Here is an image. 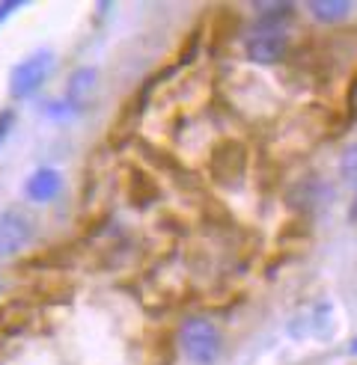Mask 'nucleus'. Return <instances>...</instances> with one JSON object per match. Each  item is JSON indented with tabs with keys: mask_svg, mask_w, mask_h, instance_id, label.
<instances>
[{
	"mask_svg": "<svg viewBox=\"0 0 357 365\" xmlns=\"http://www.w3.org/2000/svg\"><path fill=\"white\" fill-rule=\"evenodd\" d=\"M178 344H182V354L196 365H211L223 348L221 330L206 318H188L178 327Z\"/></svg>",
	"mask_w": 357,
	"mask_h": 365,
	"instance_id": "f257e3e1",
	"label": "nucleus"
},
{
	"mask_svg": "<svg viewBox=\"0 0 357 365\" xmlns=\"http://www.w3.org/2000/svg\"><path fill=\"white\" fill-rule=\"evenodd\" d=\"M208 170L221 185H236L247 173V149L238 140H221L208 158Z\"/></svg>",
	"mask_w": 357,
	"mask_h": 365,
	"instance_id": "f03ea898",
	"label": "nucleus"
},
{
	"mask_svg": "<svg viewBox=\"0 0 357 365\" xmlns=\"http://www.w3.org/2000/svg\"><path fill=\"white\" fill-rule=\"evenodd\" d=\"M51 66H54V53L51 51H36V53H30L27 60H21L12 68V78H9L12 96L24 98V96L36 93V89L45 83V78L51 75Z\"/></svg>",
	"mask_w": 357,
	"mask_h": 365,
	"instance_id": "7ed1b4c3",
	"label": "nucleus"
},
{
	"mask_svg": "<svg viewBox=\"0 0 357 365\" xmlns=\"http://www.w3.org/2000/svg\"><path fill=\"white\" fill-rule=\"evenodd\" d=\"M286 51H289V39L277 30V27H259L244 39V53L247 60H253L259 66H274L283 63Z\"/></svg>",
	"mask_w": 357,
	"mask_h": 365,
	"instance_id": "20e7f679",
	"label": "nucleus"
},
{
	"mask_svg": "<svg viewBox=\"0 0 357 365\" xmlns=\"http://www.w3.org/2000/svg\"><path fill=\"white\" fill-rule=\"evenodd\" d=\"M33 235L36 226L24 211H0V255H18L27 250Z\"/></svg>",
	"mask_w": 357,
	"mask_h": 365,
	"instance_id": "39448f33",
	"label": "nucleus"
},
{
	"mask_svg": "<svg viewBox=\"0 0 357 365\" xmlns=\"http://www.w3.org/2000/svg\"><path fill=\"white\" fill-rule=\"evenodd\" d=\"M286 202H289V208H295V211H316L318 205L331 202V190H328L325 181L303 178L289 193H286Z\"/></svg>",
	"mask_w": 357,
	"mask_h": 365,
	"instance_id": "423d86ee",
	"label": "nucleus"
},
{
	"mask_svg": "<svg viewBox=\"0 0 357 365\" xmlns=\"http://www.w3.org/2000/svg\"><path fill=\"white\" fill-rule=\"evenodd\" d=\"M60 185H63L60 173L42 167V170H36V173L27 178L24 187H27V196L33 199V202H51V199L60 193Z\"/></svg>",
	"mask_w": 357,
	"mask_h": 365,
	"instance_id": "0eeeda50",
	"label": "nucleus"
},
{
	"mask_svg": "<svg viewBox=\"0 0 357 365\" xmlns=\"http://www.w3.org/2000/svg\"><path fill=\"white\" fill-rule=\"evenodd\" d=\"M307 12L321 24H336V21H343V18H348L351 4L348 0H310Z\"/></svg>",
	"mask_w": 357,
	"mask_h": 365,
	"instance_id": "6e6552de",
	"label": "nucleus"
},
{
	"mask_svg": "<svg viewBox=\"0 0 357 365\" xmlns=\"http://www.w3.org/2000/svg\"><path fill=\"white\" fill-rule=\"evenodd\" d=\"M96 68H78L75 75H71V81H69V104H75V107H81L84 104V98L93 93L96 89Z\"/></svg>",
	"mask_w": 357,
	"mask_h": 365,
	"instance_id": "1a4fd4ad",
	"label": "nucleus"
},
{
	"mask_svg": "<svg viewBox=\"0 0 357 365\" xmlns=\"http://www.w3.org/2000/svg\"><path fill=\"white\" fill-rule=\"evenodd\" d=\"M129 199L137 205V208H146L149 202H155L158 199V185L146 175V173H134V178H131V187H129Z\"/></svg>",
	"mask_w": 357,
	"mask_h": 365,
	"instance_id": "9d476101",
	"label": "nucleus"
},
{
	"mask_svg": "<svg viewBox=\"0 0 357 365\" xmlns=\"http://www.w3.org/2000/svg\"><path fill=\"white\" fill-rule=\"evenodd\" d=\"M253 12L259 15V27H274V24H283L286 18L295 12V4H286V0H274V4H253Z\"/></svg>",
	"mask_w": 357,
	"mask_h": 365,
	"instance_id": "9b49d317",
	"label": "nucleus"
},
{
	"mask_svg": "<svg viewBox=\"0 0 357 365\" xmlns=\"http://www.w3.org/2000/svg\"><path fill=\"white\" fill-rule=\"evenodd\" d=\"M339 175L357 187V145H348L343 158H339Z\"/></svg>",
	"mask_w": 357,
	"mask_h": 365,
	"instance_id": "f8f14e48",
	"label": "nucleus"
},
{
	"mask_svg": "<svg viewBox=\"0 0 357 365\" xmlns=\"http://www.w3.org/2000/svg\"><path fill=\"white\" fill-rule=\"evenodd\" d=\"M15 125V110H0V143L6 140V134L12 131Z\"/></svg>",
	"mask_w": 357,
	"mask_h": 365,
	"instance_id": "ddd939ff",
	"label": "nucleus"
},
{
	"mask_svg": "<svg viewBox=\"0 0 357 365\" xmlns=\"http://www.w3.org/2000/svg\"><path fill=\"white\" fill-rule=\"evenodd\" d=\"M351 354H354V356H357V339H354V341H351Z\"/></svg>",
	"mask_w": 357,
	"mask_h": 365,
	"instance_id": "4468645a",
	"label": "nucleus"
},
{
	"mask_svg": "<svg viewBox=\"0 0 357 365\" xmlns=\"http://www.w3.org/2000/svg\"><path fill=\"white\" fill-rule=\"evenodd\" d=\"M357 190V187H354ZM351 217H354V220H357V199H354V211H351Z\"/></svg>",
	"mask_w": 357,
	"mask_h": 365,
	"instance_id": "2eb2a0df",
	"label": "nucleus"
}]
</instances>
